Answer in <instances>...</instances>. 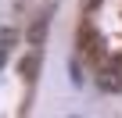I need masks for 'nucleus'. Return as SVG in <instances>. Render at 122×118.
Here are the masks:
<instances>
[{
  "mask_svg": "<svg viewBox=\"0 0 122 118\" xmlns=\"http://www.w3.org/2000/svg\"><path fill=\"white\" fill-rule=\"evenodd\" d=\"M101 90H104V93H122V72H118V57H111L108 65H101Z\"/></svg>",
  "mask_w": 122,
  "mask_h": 118,
  "instance_id": "1",
  "label": "nucleus"
},
{
  "mask_svg": "<svg viewBox=\"0 0 122 118\" xmlns=\"http://www.w3.org/2000/svg\"><path fill=\"white\" fill-rule=\"evenodd\" d=\"M36 68H40V50H32V54H25L22 61H18V72H22L25 79H36Z\"/></svg>",
  "mask_w": 122,
  "mask_h": 118,
  "instance_id": "2",
  "label": "nucleus"
},
{
  "mask_svg": "<svg viewBox=\"0 0 122 118\" xmlns=\"http://www.w3.org/2000/svg\"><path fill=\"white\" fill-rule=\"evenodd\" d=\"M47 22H50V18L43 14V18H36V25L29 29V43H32V47H40V43H43V36H47Z\"/></svg>",
  "mask_w": 122,
  "mask_h": 118,
  "instance_id": "3",
  "label": "nucleus"
},
{
  "mask_svg": "<svg viewBox=\"0 0 122 118\" xmlns=\"http://www.w3.org/2000/svg\"><path fill=\"white\" fill-rule=\"evenodd\" d=\"M93 39H97V36H93V29H90V25H83V29H79V47H83L86 54H93Z\"/></svg>",
  "mask_w": 122,
  "mask_h": 118,
  "instance_id": "4",
  "label": "nucleus"
},
{
  "mask_svg": "<svg viewBox=\"0 0 122 118\" xmlns=\"http://www.w3.org/2000/svg\"><path fill=\"white\" fill-rule=\"evenodd\" d=\"M18 36H22L18 29H4V32H0V43H4V47H11V43H15Z\"/></svg>",
  "mask_w": 122,
  "mask_h": 118,
  "instance_id": "5",
  "label": "nucleus"
},
{
  "mask_svg": "<svg viewBox=\"0 0 122 118\" xmlns=\"http://www.w3.org/2000/svg\"><path fill=\"white\" fill-rule=\"evenodd\" d=\"M68 79H72V82H76V86H79V82H83V72H79V65H76V61H72V65H68Z\"/></svg>",
  "mask_w": 122,
  "mask_h": 118,
  "instance_id": "6",
  "label": "nucleus"
},
{
  "mask_svg": "<svg viewBox=\"0 0 122 118\" xmlns=\"http://www.w3.org/2000/svg\"><path fill=\"white\" fill-rule=\"evenodd\" d=\"M4 61H7V47L0 43V68H4Z\"/></svg>",
  "mask_w": 122,
  "mask_h": 118,
  "instance_id": "7",
  "label": "nucleus"
}]
</instances>
